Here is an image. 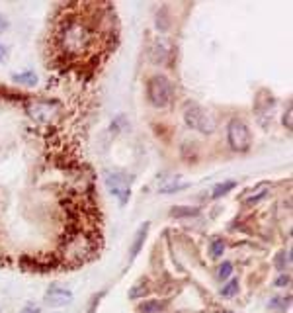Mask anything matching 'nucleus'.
<instances>
[{
    "label": "nucleus",
    "mask_w": 293,
    "mask_h": 313,
    "mask_svg": "<svg viewBox=\"0 0 293 313\" xmlns=\"http://www.w3.org/2000/svg\"><path fill=\"white\" fill-rule=\"evenodd\" d=\"M225 253V241L223 239H213L211 241V257L221 258Z\"/></svg>",
    "instance_id": "nucleus-17"
},
{
    "label": "nucleus",
    "mask_w": 293,
    "mask_h": 313,
    "mask_svg": "<svg viewBox=\"0 0 293 313\" xmlns=\"http://www.w3.org/2000/svg\"><path fill=\"white\" fill-rule=\"evenodd\" d=\"M227 141L231 149H235L238 153L248 151L250 143H252V135H250V128L242 118H233L227 126Z\"/></svg>",
    "instance_id": "nucleus-4"
},
{
    "label": "nucleus",
    "mask_w": 293,
    "mask_h": 313,
    "mask_svg": "<svg viewBox=\"0 0 293 313\" xmlns=\"http://www.w3.org/2000/svg\"><path fill=\"white\" fill-rule=\"evenodd\" d=\"M266 196V188H262L258 194H252V196H248V198H244V203H256L260 198H264Z\"/></svg>",
    "instance_id": "nucleus-19"
},
{
    "label": "nucleus",
    "mask_w": 293,
    "mask_h": 313,
    "mask_svg": "<svg viewBox=\"0 0 293 313\" xmlns=\"http://www.w3.org/2000/svg\"><path fill=\"white\" fill-rule=\"evenodd\" d=\"M73 301V292L71 290H65V288H59V286H51L45 294V303L49 307H63L67 303Z\"/></svg>",
    "instance_id": "nucleus-7"
},
{
    "label": "nucleus",
    "mask_w": 293,
    "mask_h": 313,
    "mask_svg": "<svg viewBox=\"0 0 293 313\" xmlns=\"http://www.w3.org/2000/svg\"><path fill=\"white\" fill-rule=\"evenodd\" d=\"M6 28H8V20L4 18V16H0V34H2Z\"/></svg>",
    "instance_id": "nucleus-23"
},
{
    "label": "nucleus",
    "mask_w": 293,
    "mask_h": 313,
    "mask_svg": "<svg viewBox=\"0 0 293 313\" xmlns=\"http://www.w3.org/2000/svg\"><path fill=\"white\" fill-rule=\"evenodd\" d=\"M237 292H238V280L237 278L229 280V282L221 288V295H223V297H231V295H235Z\"/></svg>",
    "instance_id": "nucleus-15"
},
{
    "label": "nucleus",
    "mask_w": 293,
    "mask_h": 313,
    "mask_svg": "<svg viewBox=\"0 0 293 313\" xmlns=\"http://www.w3.org/2000/svg\"><path fill=\"white\" fill-rule=\"evenodd\" d=\"M277 305H281V307H287V301H279V299H274V301L270 303V307H277Z\"/></svg>",
    "instance_id": "nucleus-24"
},
{
    "label": "nucleus",
    "mask_w": 293,
    "mask_h": 313,
    "mask_svg": "<svg viewBox=\"0 0 293 313\" xmlns=\"http://www.w3.org/2000/svg\"><path fill=\"white\" fill-rule=\"evenodd\" d=\"M166 301H159V299H153V301H145L141 307H139V311L141 313H161L165 309Z\"/></svg>",
    "instance_id": "nucleus-12"
},
{
    "label": "nucleus",
    "mask_w": 293,
    "mask_h": 313,
    "mask_svg": "<svg viewBox=\"0 0 293 313\" xmlns=\"http://www.w3.org/2000/svg\"><path fill=\"white\" fill-rule=\"evenodd\" d=\"M145 294H146V284L145 282H141V284H137L135 288H131V290H129V297H133V299H135V297H139V295H145Z\"/></svg>",
    "instance_id": "nucleus-18"
},
{
    "label": "nucleus",
    "mask_w": 293,
    "mask_h": 313,
    "mask_svg": "<svg viewBox=\"0 0 293 313\" xmlns=\"http://www.w3.org/2000/svg\"><path fill=\"white\" fill-rule=\"evenodd\" d=\"M237 186V182H233V180H227V182H221L213 188V192H211V198L213 200H219L221 196H225V194H229L233 188Z\"/></svg>",
    "instance_id": "nucleus-11"
},
{
    "label": "nucleus",
    "mask_w": 293,
    "mask_h": 313,
    "mask_svg": "<svg viewBox=\"0 0 293 313\" xmlns=\"http://www.w3.org/2000/svg\"><path fill=\"white\" fill-rule=\"evenodd\" d=\"M170 55V43L165 39H157L153 49H151V59L157 63V65H165L166 59Z\"/></svg>",
    "instance_id": "nucleus-8"
},
{
    "label": "nucleus",
    "mask_w": 293,
    "mask_h": 313,
    "mask_svg": "<svg viewBox=\"0 0 293 313\" xmlns=\"http://www.w3.org/2000/svg\"><path fill=\"white\" fill-rule=\"evenodd\" d=\"M146 231H149V223H143L141 227H139V231H137V237L133 241V247H131V258H135L139 255V251H141V247H143V243L146 239Z\"/></svg>",
    "instance_id": "nucleus-10"
},
{
    "label": "nucleus",
    "mask_w": 293,
    "mask_h": 313,
    "mask_svg": "<svg viewBox=\"0 0 293 313\" xmlns=\"http://www.w3.org/2000/svg\"><path fill=\"white\" fill-rule=\"evenodd\" d=\"M184 120H186L188 128L196 129V131H200V133H205V135L213 133L215 128H217L213 116L205 110V108H202L200 104H194V102L186 106V110H184Z\"/></svg>",
    "instance_id": "nucleus-3"
},
{
    "label": "nucleus",
    "mask_w": 293,
    "mask_h": 313,
    "mask_svg": "<svg viewBox=\"0 0 293 313\" xmlns=\"http://www.w3.org/2000/svg\"><path fill=\"white\" fill-rule=\"evenodd\" d=\"M12 80H14L16 84H22V86L32 88V86H36L37 84V74L32 73V71H26V73H14L12 74Z\"/></svg>",
    "instance_id": "nucleus-9"
},
{
    "label": "nucleus",
    "mask_w": 293,
    "mask_h": 313,
    "mask_svg": "<svg viewBox=\"0 0 293 313\" xmlns=\"http://www.w3.org/2000/svg\"><path fill=\"white\" fill-rule=\"evenodd\" d=\"M170 214L174 218H192V216H198L200 210L198 207H172Z\"/></svg>",
    "instance_id": "nucleus-13"
},
{
    "label": "nucleus",
    "mask_w": 293,
    "mask_h": 313,
    "mask_svg": "<svg viewBox=\"0 0 293 313\" xmlns=\"http://www.w3.org/2000/svg\"><path fill=\"white\" fill-rule=\"evenodd\" d=\"M90 251H92V245L88 243V239H86L84 235H76L74 239L69 241L65 255L69 258V262H80V260L86 258V255H88Z\"/></svg>",
    "instance_id": "nucleus-6"
},
{
    "label": "nucleus",
    "mask_w": 293,
    "mask_h": 313,
    "mask_svg": "<svg viewBox=\"0 0 293 313\" xmlns=\"http://www.w3.org/2000/svg\"><path fill=\"white\" fill-rule=\"evenodd\" d=\"M233 274V262H229V260H225V262H221L219 268H217V278H219L221 282L223 280H227V278Z\"/></svg>",
    "instance_id": "nucleus-16"
},
{
    "label": "nucleus",
    "mask_w": 293,
    "mask_h": 313,
    "mask_svg": "<svg viewBox=\"0 0 293 313\" xmlns=\"http://www.w3.org/2000/svg\"><path fill=\"white\" fill-rule=\"evenodd\" d=\"M106 186L111 194L119 200V203L127 202V198L131 196V188H129V180L127 176H123L121 172H108L106 174Z\"/></svg>",
    "instance_id": "nucleus-5"
},
{
    "label": "nucleus",
    "mask_w": 293,
    "mask_h": 313,
    "mask_svg": "<svg viewBox=\"0 0 293 313\" xmlns=\"http://www.w3.org/2000/svg\"><path fill=\"white\" fill-rule=\"evenodd\" d=\"M287 284H289V276H287V274H285V276H279L275 280V286H279V288H281V286H287Z\"/></svg>",
    "instance_id": "nucleus-22"
},
{
    "label": "nucleus",
    "mask_w": 293,
    "mask_h": 313,
    "mask_svg": "<svg viewBox=\"0 0 293 313\" xmlns=\"http://www.w3.org/2000/svg\"><path fill=\"white\" fill-rule=\"evenodd\" d=\"M289 264H291V255H289V251H279L277 257H275V266H277L279 270H283V268H287Z\"/></svg>",
    "instance_id": "nucleus-14"
},
{
    "label": "nucleus",
    "mask_w": 293,
    "mask_h": 313,
    "mask_svg": "<svg viewBox=\"0 0 293 313\" xmlns=\"http://www.w3.org/2000/svg\"><path fill=\"white\" fill-rule=\"evenodd\" d=\"M146 98L155 108H166L172 100V84L165 74H155L146 82Z\"/></svg>",
    "instance_id": "nucleus-2"
},
{
    "label": "nucleus",
    "mask_w": 293,
    "mask_h": 313,
    "mask_svg": "<svg viewBox=\"0 0 293 313\" xmlns=\"http://www.w3.org/2000/svg\"><path fill=\"white\" fill-rule=\"evenodd\" d=\"M20 313H41V311H39V307L34 305V303H26V305L20 309Z\"/></svg>",
    "instance_id": "nucleus-20"
},
{
    "label": "nucleus",
    "mask_w": 293,
    "mask_h": 313,
    "mask_svg": "<svg viewBox=\"0 0 293 313\" xmlns=\"http://www.w3.org/2000/svg\"><path fill=\"white\" fill-rule=\"evenodd\" d=\"M6 59H8V49L4 43H0V63H4Z\"/></svg>",
    "instance_id": "nucleus-21"
},
{
    "label": "nucleus",
    "mask_w": 293,
    "mask_h": 313,
    "mask_svg": "<svg viewBox=\"0 0 293 313\" xmlns=\"http://www.w3.org/2000/svg\"><path fill=\"white\" fill-rule=\"evenodd\" d=\"M96 43V32L92 30L86 22L80 20H67L61 26L59 32V47L63 53L69 57L86 55Z\"/></svg>",
    "instance_id": "nucleus-1"
}]
</instances>
